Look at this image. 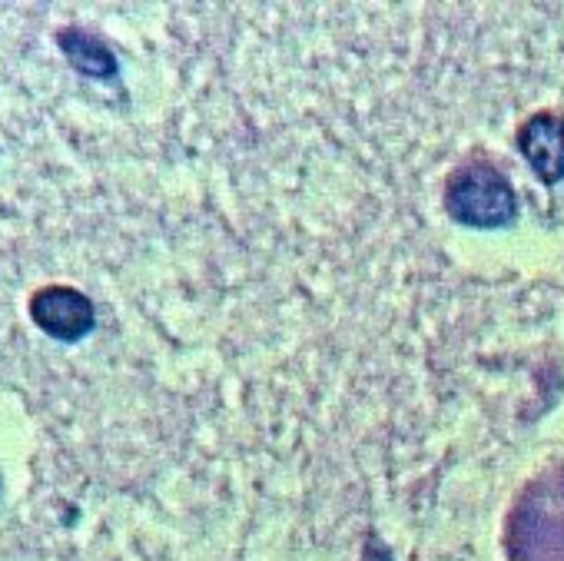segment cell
I'll return each instance as SVG.
<instances>
[{"label": "cell", "instance_id": "obj_2", "mask_svg": "<svg viewBox=\"0 0 564 561\" xmlns=\"http://www.w3.org/2000/svg\"><path fill=\"white\" fill-rule=\"evenodd\" d=\"M31 320L51 339L77 343V339H84L94 330L97 310H94V303L80 290H70V287H44L31 300Z\"/></svg>", "mask_w": 564, "mask_h": 561}, {"label": "cell", "instance_id": "obj_1", "mask_svg": "<svg viewBox=\"0 0 564 561\" xmlns=\"http://www.w3.org/2000/svg\"><path fill=\"white\" fill-rule=\"evenodd\" d=\"M448 209L455 219L471 226H498L514 216V196L498 170L475 166L452 180Z\"/></svg>", "mask_w": 564, "mask_h": 561}, {"label": "cell", "instance_id": "obj_3", "mask_svg": "<svg viewBox=\"0 0 564 561\" xmlns=\"http://www.w3.org/2000/svg\"><path fill=\"white\" fill-rule=\"evenodd\" d=\"M521 150L544 183L564 176V120L538 117L521 133Z\"/></svg>", "mask_w": 564, "mask_h": 561}, {"label": "cell", "instance_id": "obj_4", "mask_svg": "<svg viewBox=\"0 0 564 561\" xmlns=\"http://www.w3.org/2000/svg\"><path fill=\"white\" fill-rule=\"evenodd\" d=\"M57 44H61V51L67 54V61H70L80 74L100 77V80L117 74V57H113V51H110L104 41H97V37H90V34H84V31H61Z\"/></svg>", "mask_w": 564, "mask_h": 561}]
</instances>
